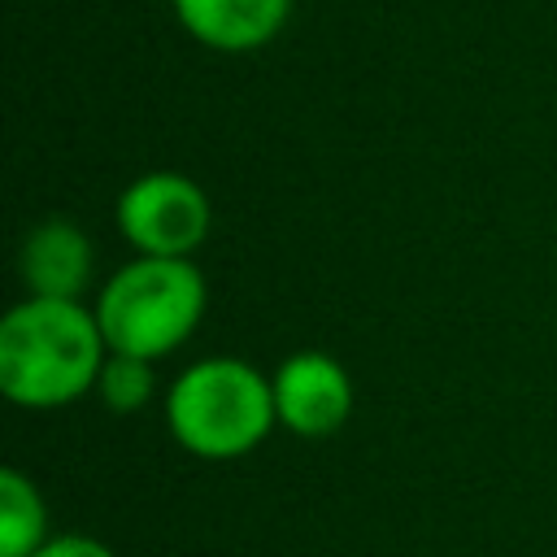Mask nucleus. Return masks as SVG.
<instances>
[{"mask_svg": "<svg viewBox=\"0 0 557 557\" xmlns=\"http://www.w3.org/2000/svg\"><path fill=\"white\" fill-rule=\"evenodd\" d=\"M17 274L26 296L83 300L96 274V248L74 218H44L22 235Z\"/></svg>", "mask_w": 557, "mask_h": 557, "instance_id": "423d86ee", "label": "nucleus"}, {"mask_svg": "<svg viewBox=\"0 0 557 557\" xmlns=\"http://www.w3.org/2000/svg\"><path fill=\"white\" fill-rule=\"evenodd\" d=\"M278 426L296 440H331L352 418L348 366L322 348H300L270 370Z\"/></svg>", "mask_w": 557, "mask_h": 557, "instance_id": "39448f33", "label": "nucleus"}, {"mask_svg": "<svg viewBox=\"0 0 557 557\" xmlns=\"http://www.w3.org/2000/svg\"><path fill=\"white\" fill-rule=\"evenodd\" d=\"M178 26L209 52H257L292 17V0H170Z\"/></svg>", "mask_w": 557, "mask_h": 557, "instance_id": "0eeeda50", "label": "nucleus"}, {"mask_svg": "<svg viewBox=\"0 0 557 557\" xmlns=\"http://www.w3.org/2000/svg\"><path fill=\"white\" fill-rule=\"evenodd\" d=\"M104 344L148 361L183 348L209 309L205 270L191 257H144L117 265L91 300Z\"/></svg>", "mask_w": 557, "mask_h": 557, "instance_id": "7ed1b4c3", "label": "nucleus"}, {"mask_svg": "<svg viewBox=\"0 0 557 557\" xmlns=\"http://www.w3.org/2000/svg\"><path fill=\"white\" fill-rule=\"evenodd\" d=\"M100 405L109 413H139L152 396H157V374H152V361L148 357H135V352H113L104 357L100 374H96V392Z\"/></svg>", "mask_w": 557, "mask_h": 557, "instance_id": "1a4fd4ad", "label": "nucleus"}, {"mask_svg": "<svg viewBox=\"0 0 557 557\" xmlns=\"http://www.w3.org/2000/svg\"><path fill=\"white\" fill-rule=\"evenodd\" d=\"M48 505L30 474L17 466L0 470V557H30L48 540Z\"/></svg>", "mask_w": 557, "mask_h": 557, "instance_id": "6e6552de", "label": "nucleus"}, {"mask_svg": "<svg viewBox=\"0 0 557 557\" xmlns=\"http://www.w3.org/2000/svg\"><path fill=\"white\" fill-rule=\"evenodd\" d=\"M104 357V331L83 300L26 296L0 318V392L17 409L48 413L91 396Z\"/></svg>", "mask_w": 557, "mask_h": 557, "instance_id": "f257e3e1", "label": "nucleus"}, {"mask_svg": "<svg viewBox=\"0 0 557 557\" xmlns=\"http://www.w3.org/2000/svg\"><path fill=\"white\" fill-rule=\"evenodd\" d=\"M30 557H117L104 540H96V535H83V531H57V535H48Z\"/></svg>", "mask_w": 557, "mask_h": 557, "instance_id": "9d476101", "label": "nucleus"}, {"mask_svg": "<svg viewBox=\"0 0 557 557\" xmlns=\"http://www.w3.org/2000/svg\"><path fill=\"white\" fill-rule=\"evenodd\" d=\"M178 448L205 461H235L278 426L270 374L244 357H200L174 374L161 400Z\"/></svg>", "mask_w": 557, "mask_h": 557, "instance_id": "f03ea898", "label": "nucleus"}, {"mask_svg": "<svg viewBox=\"0 0 557 557\" xmlns=\"http://www.w3.org/2000/svg\"><path fill=\"white\" fill-rule=\"evenodd\" d=\"M113 222L144 257H196L213 231V205L191 174L148 170L117 191Z\"/></svg>", "mask_w": 557, "mask_h": 557, "instance_id": "20e7f679", "label": "nucleus"}]
</instances>
